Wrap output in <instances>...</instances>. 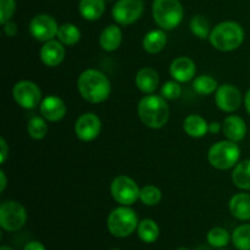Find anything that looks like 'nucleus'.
Returning a JSON list of instances; mask_svg holds the SVG:
<instances>
[{"instance_id":"ddd939ff","label":"nucleus","mask_w":250,"mask_h":250,"mask_svg":"<svg viewBox=\"0 0 250 250\" xmlns=\"http://www.w3.org/2000/svg\"><path fill=\"white\" fill-rule=\"evenodd\" d=\"M102 131V120L93 112L82 114L75 122V134L80 141L92 142Z\"/></svg>"},{"instance_id":"0eeeda50","label":"nucleus","mask_w":250,"mask_h":250,"mask_svg":"<svg viewBox=\"0 0 250 250\" xmlns=\"http://www.w3.org/2000/svg\"><path fill=\"white\" fill-rule=\"evenodd\" d=\"M26 208L16 200H6L0 205V226L6 232H17L26 225Z\"/></svg>"},{"instance_id":"4468645a","label":"nucleus","mask_w":250,"mask_h":250,"mask_svg":"<svg viewBox=\"0 0 250 250\" xmlns=\"http://www.w3.org/2000/svg\"><path fill=\"white\" fill-rule=\"evenodd\" d=\"M39 111L48 122H59L65 117L67 107L61 98L56 95H48L42 100Z\"/></svg>"},{"instance_id":"9d476101","label":"nucleus","mask_w":250,"mask_h":250,"mask_svg":"<svg viewBox=\"0 0 250 250\" xmlns=\"http://www.w3.org/2000/svg\"><path fill=\"white\" fill-rule=\"evenodd\" d=\"M144 12L143 0H117L112 7V19L120 26H129L142 17Z\"/></svg>"},{"instance_id":"393cba45","label":"nucleus","mask_w":250,"mask_h":250,"mask_svg":"<svg viewBox=\"0 0 250 250\" xmlns=\"http://www.w3.org/2000/svg\"><path fill=\"white\" fill-rule=\"evenodd\" d=\"M137 234H138V238L143 243L151 244L159 239V236H160V227H159V225L154 220L144 219L142 221H139L138 229H137Z\"/></svg>"},{"instance_id":"f3484780","label":"nucleus","mask_w":250,"mask_h":250,"mask_svg":"<svg viewBox=\"0 0 250 250\" xmlns=\"http://www.w3.org/2000/svg\"><path fill=\"white\" fill-rule=\"evenodd\" d=\"M222 132L227 139L238 143L246 138L247 124L238 115H229L222 122Z\"/></svg>"},{"instance_id":"49530a36","label":"nucleus","mask_w":250,"mask_h":250,"mask_svg":"<svg viewBox=\"0 0 250 250\" xmlns=\"http://www.w3.org/2000/svg\"><path fill=\"white\" fill-rule=\"evenodd\" d=\"M106 1H111V0H106Z\"/></svg>"},{"instance_id":"4be33fe9","label":"nucleus","mask_w":250,"mask_h":250,"mask_svg":"<svg viewBox=\"0 0 250 250\" xmlns=\"http://www.w3.org/2000/svg\"><path fill=\"white\" fill-rule=\"evenodd\" d=\"M167 44V36L164 29H153L144 36L142 46L148 54H159Z\"/></svg>"},{"instance_id":"473e14b6","label":"nucleus","mask_w":250,"mask_h":250,"mask_svg":"<svg viewBox=\"0 0 250 250\" xmlns=\"http://www.w3.org/2000/svg\"><path fill=\"white\" fill-rule=\"evenodd\" d=\"M160 93L161 97L165 98L166 100H176L182 94V88L177 81H167L163 84Z\"/></svg>"},{"instance_id":"aec40b11","label":"nucleus","mask_w":250,"mask_h":250,"mask_svg":"<svg viewBox=\"0 0 250 250\" xmlns=\"http://www.w3.org/2000/svg\"><path fill=\"white\" fill-rule=\"evenodd\" d=\"M122 43V31L117 24L105 27L99 36V45L103 50L111 53L117 50Z\"/></svg>"},{"instance_id":"c85d7f7f","label":"nucleus","mask_w":250,"mask_h":250,"mask_svg":"<svg viewBox=\"0 0 250 250\" xmlns=\"http://www.w3.org/2000/svg\"><path fill=\"white\" fill-rule=\"evenodd\" d=\"M229 241H231V236L224 227H214L207 234L208 244L215 249L225 248L229 246Z\"/></svg>"},{"instance_id":"39448f33","label":"nucleus","mask_w":250,"mask_h":250,"mask_svg":"<svg viewBox=\"0 0 250 250\" xmlns=\"http://www.w3.org/2000/svg\"><path fill=\"white\" fill-rule=\"evenodd\" d=\"M139 225L138 215L132 208L121 205L115 208L107 216L106 226L116 238H126L137 231Z\"/></svg>"},{"instance_id":"2f4dec72","label":"nucleus","mask_w":250,"mask_h":250,"mask_svg":"<svg viewBox=\"0 0 250 250\" xmlns=\"http://www.w3.org/2000/svg\"><path fill=\"white\" fill-rule=\"evenodd\" d=\"M163 199V193L160 188L156 186H144L141 188V194H139V200L146 207H155Z\"/></svg>"},{"instance_id":"a211bd4d","label":"nucleus","mask_w":250,"mask_h":250,"mask_svg":"<svg viewBox=\"0 0 250 250\" xmlns=\"http://www.w3.org/2000/svg\"><path fill=\"white\" fill-rule=\"evenodd\" d=\"M160 83L158 71L151 67H143L137 72L136 85L144 94H154Z\"/></svg>"},{"instance_id":"c9c22d12","label":"nucleus","mask_w":250,"mask_h":250,"mask_svg":"<svg viewBox=\"0 0 250 250\" xmlns=\"http://www.w3.org/2000/svg\"><path fill=\"white\" fill-rule=\"evenodd\" d=\"M2 29H4V33L7 37H15L17 32H19V27H17V24L14 21H9L5 24H2Z\"/></svg>"},{"instance_id":"f704fd0d","label":"nucleus","mask_w":250,"mask_h":250,"mask_svg":"<svg viewBox=\"0 0 250 250\" xmlns=\"http://www.w3.org/2000/svg\"><path fill=\"white\" fill-rule=\"evenodd\" d=\"M10 155V148H9V144H7L6 139L4 137L0 138V164L4 165L6 163L7 158Z\"/></svg>"},{"instance_id":"5701e85b","label":"nucleus","mask_w":250,"mask_h":250,"mask_svg":"<svg viewBox=\"0 0 250 250\" xmlns=\"http://www.w3.org/2000/svg\"><path fill=\"white\" fill-rule=\"evenodd\" d=\"M106 0H80L78 11L87 21H97L104 15Z\"/></svg>"},{"instance_id":"a878e982","label":"nucleus","mask_w":250,"mask_h":250,"mask_svg":"<svg viewBox=\"0 0 250 250\" xmlns=\"http://www.w3.org/2000/svg\"><path fill=\"white\" fill-rule=\"evenodd\" d=\"M56 38L65 46H73L81 41V31L76 24L66 22L59 26Z\"/></svg>"},{"instance_id":"37998d69","label":"nucleus","mask_w":250,"mask_h":250,"mask_svg":"<svg viewBox=\"0 0 250 250\" xmlns=\"http://www.w3.org/2000/svg\"><path fill=\"white\" fill-rule=\"evenodd\" d=\"M176 250H189L188 248H185V247H180V248H177Z\"/></svg>"},{"instance_id":"a18cd8bd","label":"nucleus","mask_w":250,"mask_h":250,"mask_svg":"<svg viewBox=\"0 0 250 250\" xmlns=\"http://www.w3.org/2000/svg\"><path fill=\"white\" fill-rule=\"evenodd\" d=\"M110 250H121V249H110Z\"/></svg>"},{"instance_id":"423d86ee","label":"nucleus","mask_w":250,"mask_h":250,"mask_svg":"<svg viewBox=\"0 0 250 250\" xmlns=\"http://www.w3.org/2000/svg\"><path fill=\"white\" fill-rule=\"evenodd\" d=\"M241 158V148L233 141H220L212 144L208 151L209 164L216 170H229L233 168L239 163Z\"/></svg>"},{"instance_id":"c03bdc74","label":"nucleus","mask_w":250,"mask_h":250,"mask_svg":"<svg viewBox=\"0 0 250 250\" xmlns=\"http://www.w3.org/2000/svg\"><path fill=\"white\" fill-rule=\"evenodd\" d=\"M216 250H226L225 248H221V249H216Z\"/></svg>"},{"instance_id":"7c9ffc66","label":"nucleus","mask_w":250,"mask_h":250,"mask_svg":"<svg viewBox=\"0 0 250 250\" xmlns=\"http://www.w3.org/2000/svg\"><path fill=\"white\" fill-rule=\"evenodd\" d=\"M189 27L192 33L199 39H208L210 37V33H211L209 21L203 15H195V16H193L192 20H190Z\"/></svg>"},{"instance_id":"b1692460","label":"nucleus","mask_w":250,"mask_h":250,"mask_svg":"<svg viewBox=\"0 0 250 250\" xmlns=\"http://www.w3.org/2000/svg\"><path fill=\"white\" fill-rule=\"evenodd\" d=\"M232 182L242 190H250V159H246L237 164L232 171Z\"/></svg>"},{"instance_id":"2eb2a0df","label":"nucleus","mask_w":250,"mask_h":250,"mask_svg":"<svg viewBox=\"0 0 250 250\" xmlns=\"http://www.w3.org/2000/svg\"><path fill=\"white\" fill-rule=\"evenodd\" d=\"M195 73H197V66L194 61L188 56H178L170 65L171 77L180 83L194 80Z\"/></svg>"},{"instance_id":"9b49d317","label":"nucleus","mask_w":250,"mask_h":250,"mask_svg":"<svg viewBox=\"0 0 250 250\" xmlns=\"http://www.w3.org/2000/svg\"><path fill=\"white\" fill-rule=\"evenodd\" d=\"M29 33L36 41L45 42L51 41L58 36L59 24L53 16L48 14H38L29 22Z\"/></svg>"},{"instance_id":"6e6552de","label":"nucleus","mask_w":250,"mask_h":250,"mask_svg":"<svg viewBox=\"0 0 250 250\" xmlns=\"http://www.w3.org/2000/svg\"><path fill=\"white\" fill-rule=\"evenodd\" d=\"M110 192L115 202L119 203L120 205L131 207L139 199L141 188L133 178L121 175L112 180Z\"/></svg>"},{"instance_id":"c756f323","label":"nucleus","mask_w":250,"mask_h":250,"mask_svg":"<svg viewBox=\"0 0 250 250\" xmlns=\"http://www.w3.org/2000/svg\"><path fill=\"white\" fill-rule=\"evenodd\" d=\"M232 244L238 250H250V224L237 227L231 236Z\"/></svg>"},{"instance_id":"6ab92c4d","label":"nucleus","mask_w":250,"mask_h":250,"mask_svg":"<svg viewBox=\"0 0 250 250\" xmlns=\"http://www.w3.org/2000/svg\"><path fill=\"white\" fill-rule=\"evenodd\" d=\"M229 209L232 216L239 221H250V194L237 193L229 199Z\"/></svg>"},{"instance_id":"a19ab883","label":"nucleus","mask_w":250,"mask_h":250,"mask_svg":"<svg viewBox=\"0 0 250 250\" xmlns=\"http://www.w3.org/2000/svg\"><path fill=\"white\" fill-rule=\"evenodd\" d=\"M194 250H212V247H210L209 244H208V246H205V244H200V246H198Z\"/></svg>"},{"instance_id":"20e7f679","label":"nucleus","mask_w":250,"mask_h":250,"mask_svg":"<svg viewBox=\"0 0 250 250\" xmlns=\"http://www.w3.org/2000/svg\"><path fill=\"white\" fill-rule=\"evenodd\" d=\"M151 12L155 23L164 31L177 28L185 16V9L180 0H154Z\"/></svg>"},{"instance_id":"f8f14e48","label":"nucleus","mask_w":250,"mask_h":250,"mask_svg":"<svg viewBox=\"0 0 250 250\" xmlns=\"http://www.w3.org/2000/svg\"><path fill=\"white\" fill-rule=\"evenodd\" d=\"M215 103L224 112H233L241 107L243 103L242 92L233 84H222L215 92Z\"/></svg>"},{"instance_id":"72a5a7b5","label":"nucleus","mask_w":250,"mask_h":250,"mask_svg":"<svg viewBox=\"0 0 250 250\" xmlns=\"http://www.w3.org/2000/svg\"><path fill=\"white\" fill-rule=\"evenodd\" d=\"M16 11V1L15 0H0V23L5 24L11 21Z\"/></svg>"},{"instance_id":"79ce46f5","label":"nucleus","mask_w":250,"mask_h":250,"mask_svg":"<svg viewBox=\"0 0 250 250\" xmlns=\"http://www.w3.org/2000/svg\"><path fill=\"white\" fill-rule=\"evenodd\" d=\"M0 250H14V249H12L11 247H9V246H1Z\"/></svg>"},{"instance_id":"bb28decb","label":"nucleus","mask_w":250,"mask_h":250,"mask_svg":"<svg viewBox=\"0 0 250 250\" xmlns=\"http://www.w3.org/2000/svg\"><path fill=\"white\" fill-rule=\"evenodd\" d=\"M219 88L217 81L209 75L198 76L193 80V89L199 95H210Z\"/></svg>"},{"instance_id":"e433bc0d","label":"nucleus","mask_w":250,"mask_h":250,"mask_svg":"<svg viewBox=\"0 0 250 250\" xmlns=\"http://www.w3.org/2000/svg\"><path fill=\"white\" fill-rule=\"evenodd\" d=\"M23 250H46L43 243L38 241H31L24 246Z\"/></svg>"},{"instance_id":"4c0bfd02","label":"nucleus","mask_w":250,"mask_h":250,"mask_svg":"<svg viewBox=\"0 0 250 250\" xmlns=\"http://www.w3.org/2000/svg\"><path fill=\"white\" fill-rule=\"evenodd\" d=\"M222 131V125L220 122H211L209 124V133L217 134Z\"/></svg>"},{"instance_id":"ea45409f","label":"nucleus","mask_w":250,"mask_h":250,"mask_svg":"<svg viewBox=\"0 0 250 250\" xmlns=\"http://www.w3.org/2000/svg\"><path fill=\"white\" fill-rule=\"evenodd\" d=\"M244 106H246L247 112L250 115V89L244 95Z\"/></svg>"},{"instance_id":"f03ea898","label":"nucleus","mask_w":250,"mask_h":250,"mask_svg":"<svg viewBox=\"0 0 250 250\" xmlns=\"http://www.w3.org/2000/svg\"><path fill=\"white\" fill-rule=\"evenodd\" d=\"M137 112L143 125L151 129L163 128L170 117V107L166 99L155 94H146L142 98L137 106Z\"/></svg>"},{"instance_id":"f257e3e1","label":"nucleus","mask_w":250,"mask_h":250,"mask_svg":"<svg viewBox=\"0 0 250 250\" xmlns=\"http://www.w3.org/2000/svg\"><path fill=\"white\" fill-rule=\"evenodd\" d=\"M77 89L85 102L90 104H102L109 99L111 83L102 71L97 68H87L78 77Z\"/></svg>"},{"instance_id":"412c9836","label":"nucleus","mask_w":250,"mask_h":250,"mask_svg":"<svg viewBox=\"0 0 250 250\" xmlns=\"http://www.w3.org/2000/svg\"><path fill=\"white\" fill-rule=\"evenodd\" d=\"M183 129L192 138H203L209 133V124L200 115L192 114L188 115L183 121Z\"/></svg>"},{"instance_id":"cd10ccee","label":"nucleus","mask_w":250,"mask_h":250,"mask_svg":"<svg viewBox=\"0 0 250 250\" xmlns=\"http://www.w3.org/2000/svg\"><path fill=\"white\" fill-rule=\"evenodd\" d=\"M48 121L43 116H34L27 124V133L32 139L41 141L48 134Z\"/></svg>"},{"instance_id":"dca6fc26","label":"nucleus","mask_w":250,"mask_h":250,"mask_svg":"<svg viewBox=\"0 0 250 250\" xmlns=\"http://www.w3.org/2000/svg\"><path fill=\"white\" fill-rule=\"evenodd\" d=\"M65 45L60 41L55 39L45 42L39 50V58L42 62L48 67H56L60 65L65 59Z\"/></svg>"},{"instance_id":"1a4fd4ad","label":"nucleus","mask_w":250,"mask_h":250,"mask_svg":"<svg viewBox=\"0 0 250 250\" xmlns=\"http://www.w3.org/2000/svg\"><path fill=\"white\" fill-rule=\"evenodd\" d=\"M12 97L19 106L33 110L42 103V90L39 85L28 80L19 81L12 88Z\"/></svg>"},{"instance_id":"58836bf2","label":"nucleus","mask_w":250,"mask_h":250,"mask_svg":"<svg viewBox=\"0 0 250 250\" xmlns=\"http://www.w3.org/2000/svg\"><path fill=\"white\" fill-rule=\"evenodd\" d=\"M7 185V178L6 175H5L4 170H0V192H4L5 188H6Z\"/></svg>"},{"instance_id":"7ed1b4c3","label":"nucleus","mask_w":250,"mask_h":250,"mask_svg":"<svg viewBox=\"0 0 250 250\" xmlns=\"http://www.w3.org/2000/svg\"><path fill=\"white\" fill-rule=\"evenodd\" d=\"M244 37V29L238 22L225 21L211 29L209 42L216 50L229 53L236 50L243 44Z\"/></svg>"}]
</instances>
